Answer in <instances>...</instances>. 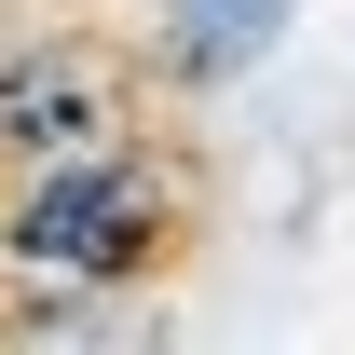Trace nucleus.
<instances>
[{"label":"nucleus","instance_id":"1","mask_svg":"<svg viewBox=\"0 0 355 355\" xmlns=\"http://www.w3.org/2000/svg\"><path fill=\"white\" fill-rule=\"evenodd\" d=\"M123 219H137V205H123V178H55V191H42V205H28V260H110V246H123Z\"/></svg>","mask_w":355,"mask_h":355},{"label":"nucleus","instance_id":"2","mask_svg":"<svg viewBox=\"0 0 355 355\" xmlns=\"http://www.w3.org/2000/svg\"><path fill=\"white\" fill-rule=\"evenodd\" d=\"M164 28H178V69H260L287 0H164Z\"/></svg>","mask_w":355,"mask_h":355}]
</instances>
